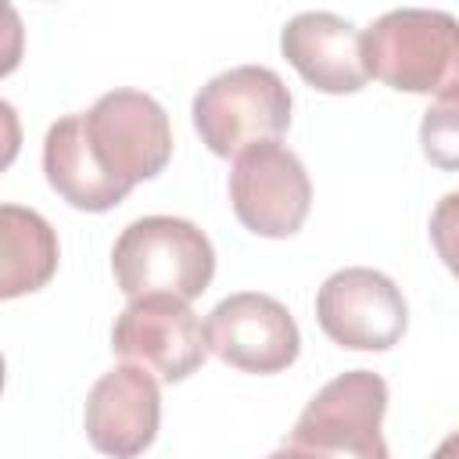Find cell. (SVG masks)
Returning a JSON list of instances; mask_svg holds the SVG:
<instances>
[{
	"mask_svg": "<svg viewBox=\"0 0 459 459\" xmlns=\"http://www.w3.org/2000/svg\"><path fill=\"white\" fill-rule=\"evenodd\" d=\"M316 319L348 351H387L409 326V305L391 276L351 265L326 276L316 294Z\"/></svg>",
	"mask_w": 459,
	"mask_h": 459,
	"instance_id": "7",
	"label": "cell"
},
{
	"mask_svg": "<svg viewBox=\"0 0 459 459\" xmlns=\"http://www.w3.org/2000/svg\"><path fill=\"white\" fill-rule=\"evenodd\" d=\"M111 348L126 362L158 373L165 384L186 380L208 359V337L201 319L190 312L186 301L176 298L129 301L111 326Z\"/></svg>",
	"mask_w": 459,
	"mask_h": 459,
	"instance_id": "9",
	"label": "cell"
},
{
	"mask_svg": "<svg viewBox=\"0 0 459 459\" xmlns=\"http://www.w3.org/2000/svg\"><path fill=\"white\" fill-rule=\"evenodd\" d=\"M430 459H459V430H452V434L434 448Z\"/></svg>",
	"mask_w": 459,
	"mask_h": 459,
	"instance_id": "16",
	"label": "cell"
},
{
	"mask_svg": "<svg viewBox=\"0 0 459 459\" xmlns=\"http://www.w3.org/2000/svg\"><path fill=\"white\" fill-rule=\"evenodd\" d=\"M230 204L255 237H294L312 208V183L301 158L280 140L247 147L230 169Z\"/></svg>",
	"mask_w": 459,
	"mask_h": 459,
	"instance_id": "6",
	"label": "cell"
},
{
	"mask_svg": "<svg viewBox=\"0 0 459 459\" xmlns=\"http://www.w3.org/2000/svg\"><path fill=\"white\" fill-rule=\"evenodd\" d=\"M362 61L398 93H445L459 86V22L434 7H398L362 32Z\"/></svg>",
	"mask_w": 459,
	"mask_h": 459,
	"instance_id": "2",
	"label": "cell"
},
{
	"mask_svg": "<svg viewBox=\"0 0 459 459\" xmlns=\"http://www.w3.org/2000/svg\"><path fill=\"white\" fill-rule=\"evenodd\" d=\"M208 351L240 373H280L301 351V333L290 308L258 290L222 298L204 319Z\"/></svg>",
	"mask_w": 459,
	"mask_h": 459,
	"instance_id": "8",
	"label": "cell"
},
{
	"mask_svg": "<svg viewBox=\"0 0 459 459\" xmlns=\"http://www.w3.org/2000/svg\"><path fill=\"white\" fill-rule=\"evenodd\" d=\"M420 143L430 165L459 172V86L437 93V100L423 111Z\"/></svg>",
	"mask_w": 459,
	"mask_h": 459,
	"instance_id": "14",
	"label": "cell"
},
{
	"mask_svg": "<svg viewBox=\"0 0 459 459\" xmlns=\"http://www.w3.org/2000/svg\"><path fill=\"white\" fill-rule=\"evenodd\" d=\"M43 172H47V183L57 190V197L79 212H111L129 197L118 183L104 176V169L90 154V143L82 133V111L65 115L47 129Z\"/></svg>",
	"mask_w": 459,
	"mask_h": 459,
	"instance_id": "12",
	"label": "cell"
},
{
	"mask_svg": "<svg viewBox=\"0 0 459 459\" xmlns=\"http://www.w3.org/2000/svg\"><path fill=\"white\" fill-rule=\"evenodd\" d=\"M111 273L118 290L136 298L194 301L215 276V251L204 230L176 215H143L129 222L111 247Z\"/></svg>",
	"mask_w": 459,
	"mask_h": 459,
	"instance_id": "1",
	"label": "cell"
},
{
	"mask_svg": "<svg viewBox=\"0 0 459 459\" xmlns=\"http://www.w3.org/2000/svg\"><path fill=\"white\" fill-rule=\"evenodd\" d=\"M0 230H4V273H0V294L18 298L39 290L54 269H57V237L50 222L18 204L0 208Z\"/></svg>",
	"mask_w": 459,
	"mask_h": 459,
	"instance_id": "13",
	"label": "cell"
},
{
	"mask_svg": "<svg viewBox=\"0 0 459 459\" xmlns=\"http://www.w3.org/2000/svg\"><path fill=\"white\" fill-rule=\"evenodd\" d=\"M430 240H434L437 258L459 280V190L445 194L434 204V212H430Z\"/></svg>",
	"mask_w": 459,
	"mask_h": 459,
	"instance_id": "15",
	"label": "cell"
},
{
	"mask_svg": "<svg viewBox=\"0 0 459 459\" xmlns=\"http://www.w3.org/2000/svg\"><path fill=\"white\" fill-rule=\"evenodd\" d=\"M280 50L319 93H359L369 79L362 32L333 11H301L280 32Z\"/></svg>",
	"mask_w": 459,
	"mask_h": 459,
	"instance_id": "11",
	"label": "cell"
},
{
	"mask_svg": "<svg viewBox=\"0 0 459 459\" xmlns=\"http://www.w3.org/2000/svg\"><path fill=\"white\" fill-rule=\"evenodd\" d=\"M190 115L212 154L237 158L290 126V90L265 65H237L197 90Z\"/></svg>",
	"mask_w": 459,
	"mask_h": 459,
	"instance_id": "3",
	"label": "cell"
},
{
	"mask_svg": "<svg viewBox=\"0 0 459 459\" xmlns=\"http://www.w3.org/2000/svg\"><path fill=\"white\" fill-rule=\"evenodd\" d=\"M158 420H161L158 380L133 362L108 369L90 387L82 409L90 445L111 459L143 455L158 437Z\"/></svg>",
	"mask_w": 459,
	"mask_h": 459,
	"instance_id": "10",
	"label": "cell"
},
{
	"mask_svg": "<svg viewBox=\"0 0 459 459\" xmlns=\"http://www.w3.org/2000/svg\"><path fill=\"white\" fill-rule=\"evenodd\" d=\"M265 459H308L305 452H298V448H290V445H283V448H276L273 455H265Z\"/></svg>",
	"mask_w": 459,
	"mask_h": 459,
	"instance_id": "17",
	"label": "cell"
},
{
	"mask_svg": "<svg viewBox=\"0 0 459 459\" xmlns=\"http://www.w3.org/2000/svg\"><path fill=\"white\" fill-rule=\"evenodd\" d=\"M82 133L90 154L111 183L126 194L154 179L172 158V126L165 108L140 90H111L82 111Z\"/></svg>",
	"mask_w": 459,
	"mask_h": 459,
	"instance_id": "5",
	"label": "cell"
},
{
	"mask_svg": "<svg viewBox=\"0 0 459 459\" xmlns=\"http://www.w3.org/2000/svg\"><path fill=\"white\" fill-rule=\"evenodd\" d=\"M384 412V377L373 369H348L305 405L287 445L308 459H391L380 437Z\"/></svg>",
	"mask_w": 459,
	"mask_h": 459,
	"instance_id": "4",
	"label": "cell"
}]
</instances>
